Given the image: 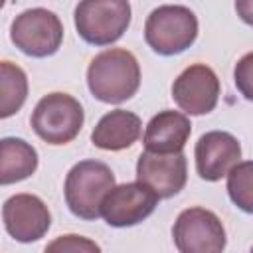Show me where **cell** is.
<instances>
[{
    "mask_svg": "<svg viewBox=\"0 0 253 253\" xmlns=\"http://www.w3.org/2000/svg\"><path fill=\"white\" fill-rule=\"evenodd\" d=\"M87 87L101 103H125L140 87V65L128 49H105L87 67Z\"/></svg>",
    "mask_w": 253,
    "mask_h": 253,
    "instance_id": "1",
    "label": "cell"
},
{
    "mask_svg": "<svg viewBox=\"0 0 253 253\" xmlns=\"http://www.w3.org/2000/svg\"><path fill=\"white\" fill-rule=\"evenodd\" d=\"M115 186L113 170L101 160H81L65 176V204L69 211L85 221L101 217V204Z\"/></svg>",
    "mask_w": 253,
    "mask_h": 253,
    "instance_id": "2",
    "label": "cell"
},
{
    "mask_svg": "<svg viewBox=\"0 0 253 253\" xmlns=\"http://www.w3.org/2000/svg\"><path fill=\"white\" fill-rule=\"evenodd\" d=\"M198 38L196 14L180 4L154 8L144 22V40L148 47L164 57L186 51Z\"/></svg>",
    "mask_w": 253,
    "mask_h": 253,
    "instance_id": "3",
    "label": "cell"
},
{
    "mask_svg": "<svg viewBox=\"0 0 253 253\" xmlns=\"http://www.w3.org/2000/svg\"><path fill=\"white\" fill-rule=\"evenodd\" d=\"M85 115L81 103L67 93H47L32 113L30 125L34 132L47 144L61 146L71 142L83 126Z\"/></svg>",
    "mask_w": 253,
    "mask_h": 253,
    "instance_id": "4",
    "label": "cell"
},
{
    "mask_svg": "<svg viewBox=\"0 0 253 253\" xmlns=\"http://www.w3.org/2000/svg\"><path fill=\"white\" fill-rule=\"evenodd\" d=\"M75 30L91 45H111L130 24L128 0H79L73 12Z\"/></svg>",
    "mask_w": 253,
    "mask_h": 253,
    "instance_id": "5",
    "label": "cell"
},
{
    "mask_svg": "<svg viewBox=\"0 0 253 253\" xmlns=\"http://www.w3.org/2000/svg\"><path fill=\"white\" fill-rule=\"evenodd\" d=\"M10 40L30 57H47L61 47L63 24L59 16L47 8H30L14 18Z\"/></svg>",
    "mask_w": 253,
    "mask_h": 253,
    "instance_id": "6",
    "label": "cell"
},
{
    "mask_svg": "<svg viewBox=\"0 0 253 253\" xmlns=\"http://www.w3.org/2000/svg\"><path fill=\"white\" fill-rule=\"evenodd\" d=\"M172 237L180 253H219L227 241L221 219L198 206L180 211L172 227Z\"/></svg>",
    "mask_w": 253,
    "mask_h": 253,
    "instance_id": "7",
    "label": "cell"
},
{
    "mask_svg": "<svg viewBox=\"0 0 253 253\" xmlns=\"http://www.w3.org/2000/svg\"><path fill=\"white\" fill-rule=\"evenodd\" d=\"M158 196L142 182L113 186L101 204V217L111 227H132L144 221L158 206Z\"/></svg>",
    "mask_w": 253,
    "mask_h": 253,
    "instance_id": "8",
    "label": "cell"
},
{
    "mask_svg": "<svg viewBox=\"0 0 253 253\" xmlns=\"http://www.w3.org/2000/svg\"><path fill=\"white\" fill-rule=\"evenodd\" d=\"M172 99L186 115H208L219 99V79L206 63L186 67L172 83Z\"/></svg>",
    "mask_w": 253,
    "mask_h": 253,
    "instance_id": "9",
    "label": "cell"
},
{
    "mask_svg": "<svg viewBox=\"0 0 253 253\" xmlns=\"http://www.w3.org/2000/svg\"><path fill=\"white\" fill-rule=\"evenodd\" d=\"M136 180L146 184L160 200L180 194L188 180V164L184 152L144 150L136 160Z\"/></svg>",
    "mask_w": 253,
    "mask_h": 253,
    "instance_id": "10",
    "label": "cell"
},
{
    "mask_svg": "<svg viewBox=\"0 0 253 253\" xmlns=\"http://www.w3.org/2000/svg\"><path fill=\"white\" fill-rule=\"evenodd\" d=\"M2 219L8 235L20 243L42 239L51 225V213L47 206L34 194L10 196L2 206Z\"/></svg>",
    "mask_w": 253,
    "mask_h": 253,
    "instance_id": "11",
    "label": "cell"
},
{
    "mask_svg": "<svg viewBox=\"0 0 253 253\" xmlns=\"http://www.w3.org/2000/svg\"><path fill=\"white\" fill-rule=\"evenodd\" d=\"M194 158L198 176L206 182H217L239 162L241 144L231 132L210 130L198 138Z\"/></svg>",
    "mask_w": 253,
    "mask_h": 253,
    "instance_id": "12",
    "label": "cell"
},
{
    "mask_svg": "<svg viewBox=\"0 0 253 253\" xmlns=\"http://www.w3.org/2000/svg\"><path fill=\"white\" fill-rule=\"evenodd\" d=\"M192 134V123L186 113L160 111L154 115L144 130L142 142L150 152H180Z\"/></svg>",
    "mask_w": 253,
    "mask_h": 253,
    "instance_id": "13",
    "label": "cell"
},
{
    "mask_svg": "<svg viewBox=\"0 0 253 253\" xmlns=\"http://www.w3.org/2000/svg\"><path fill=\"white\" fill-rule=\"evenodd\" d=\"M142 134V121L138 115L115 109L99 119L91 132V142L101 150H125L130 148Z\"/></svg>",
    "mask_w": 253,
    "mask_h": 253,
    "instance_id": "14",
    "label": "cell"
},
{
    "mask_svg": "<svg viewBox=\"0 0 253 253\" xmlns=\"http://www.w3.org/2000/svg\"><path fill=\"white\" fill-rule=\"evenodd\" d=\"M38 168V152L24 138L6 136L0 140V184L8 186L30 178Z\"/></svg>",
    "mask_w": 253,
    "mask_h": 253,
    "instance_id": "15",
    "label": "cell"
},
{
    "mask_svg": "<svg viewBox=\"0 0 253 253\" xmlns=\"http://www.w3.org/2000/svg\"><path fill=\"white\" fill-rule=\"evenodd\" d=\"M0 117L8 119L22 109L28 97V77L22 67L12 61L0 63Z\"/></svg>",
    "mask_w": 253,
    "mask_h": 253,
    "instance_id": "16",
    "label": "cell"
},
{
    "mask_svg": "<svg viewBox=\"0 0 253 253\" xmlns=\"http://www.w3.org/2000/svg\"><path fill=\"white\" fill-rule=\"evenodd\" d=\"M229 200L245 213H253V160L237 162L227 174Z\"/></svg>",
    "mask_w": 253,
    "mask_h": 253,
    "instance_id": "17",
    "label": "cell"
},
{
    "mask_svg": "<svg viewBox=\"0 0 253 253\" xmlns=\"http://www.w3.org/2000/svg\"><path fill=\"white\" fill-rule=\"evenodd\" d=\"M233 81H235L237 91H239L247 101L253 103V51L245 53V55L235 63Z\"/></svg>",
    "mask_w": 253,
    "mask_h": 253,
    "instance_id": "18",
    "label": "cell"
},
{
    "mask_svg": "<svg viewBox=\"0 0 253 253\" xmlns=\"http://www.w3.org/2000/svg\"><path fill=\"white\" fill-rule=\"evenodd\" d=\"M45 251H61V253L63 251H71V253H81V251H101V247L95 241H91V239H87L83 235L69 233V235H59L55 241L47 243L45 245Z\"/></svg>",
    "mask_w": 253,
    "mask_h": 253,
    "instance_id": "19",
    "label": "cell"
},
{
    "mask_svg": "<svg viewBox=\"0 0 253 253\" xmlns=\"http://www.w3.org/2000/svg\"><path fill=\"white\" fill-rule=\"evenodd\" d=\"M235 12L247 26H253V0H235Z\"/></svg>",
    "mask_w": 253,
    "mask_h": 253,
    "instance_id": "20",
    "label": "cell"
}]
</instances>
